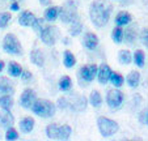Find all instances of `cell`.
<instances>
[{
    "label": "cell",
    "mask_w": 148,
    "mask_h": 141,
    "mask_svg": "<svg viewBox=\"0 0 148 141\" xmlns=\"http://www.w3.org/2000/svg\"><path fill=\"white\" fill-rule=\"evenodd\" d=\"M36 18L37 17L30 11H24L18 16V24L21 26H24V28H29V26H33Z\"/></svg>",
    "instance_id": "cell-13"
},
{
    "label": "cell",
    "mask_w": 148,
    "mask_h": 141,
    "mask_svg": "<svg viewBox=\"0 0 148 141\" xmlns=\"http://www.w3.org/2000/svg\"><path fill=\"white\" fill-rule=\"evenodd\" d=\"M39 38L47 46H53L60 38V30L56 26H43L39 31Z\"/></svg>",
    "instance_id": "cell-6"
},
{
    "label": "cell",
    "mask_w": 148,
    "mask_h": 141,
    "mask_svg": "<svg viewBox=\"0 0 148 141\" xmlns=\"http://www.w3.org/2000/svg\"><path fill=\"white\" fill-rule=\"evenodd\" d=\"M113 7L103 0H96L89 7V18L96 28H102L109 22Z\"/></svg>",
    "instance_id": "cell-1"
},
{
    "label": "cell",
    "mask_w": 148,
    "mask_h": 141,
    "mask_svg": "<svg viewBox=\"0 0 148 141\" xmlns=\"http://www.w3.org/2000/svg\"><path fill=\"white\" fill-rule=\"evenodd\" d=\"M11 20H12V14L9 12H3L0 14V29H5L9 25Z\"/></svg>",
    "instance_id": "cell-33"
},
{
    "label": "cell",
    "mask_w": 148,
    "mask_h": 141,
    "mask_svg": "<svg viewBox=\"0 0 148 141\" xmlns=\"http://www.w3.org/2000/svg\"><path fill=\"white\" fill-rule=\"evenodd\" d=\"M14 116L12 115L11 110H1L0 111V127L7 129L9 127H13Z\"/></svg>",
    "instance_id": "cell-11"
},
{
    "label": "cell",
    "mask_w": 148,
    "mask_h": 141,
    "mask_svg": "<svg viewBox=\"0 0 148 141\" xmlns=\"http://www.w3.org/2000/svg\"><path fill=\"white\" fill-rule=\"evenodd\" d=\"M59 127L58 124H50L46 128V136H47L50 140H58V135H59Z\"/></svg>",
    "instance_id": "cell-26"
},
{
    "label": "cell",
    "mask_w": 148,
    "mask_h": 141,
    "mask_svg": "<svg viewBox=\"0 0 148 141\" xmlns=\"http://www.w3.org/2000/svg\"><path fill=\"white\" fill-rule=\"evenodd\" d=\"M58 85H59V89H60L62 91H67V90H70L71 89L72 82H71V78L68 77V76H63V77L59 80Z\"/></svg>",
    "instance_id": "cell-31"
},
{
    "label": "cell",
    "mask_w": 148,
    "mask_h": 141,
    "mask_svg": "<svg viewBox=\"0 0 148 141\" xmlns=\"http://www.w3.org/2000/svg\"><path fill=\"white\" fill-rule=\"evenodd\" d=\"M123 93L118 89H112V90L108 91L106 95V103L110 108H119L123 103Z\"/></svg>",
    "instance_id": "cell-7"
},
{
    "label": "cell",
    "mask_w": 148,
    "mask_h": 141,
    "mask_svg": "<svg viewBox=\"0 0 148 141\" xmlns=\"http://www.w3.org/2000/svg\"><path fill=\"white\" fill-rule=\"evenodd\" d=\"M118 60H119L121 64H130L132 61V56H131V52L129 50H121L119 54H118Z\"/></svg>",
    "instance_id": "cell-27"
},
{
    "label": "cell",
    "mask_w": 148,
    "mask_h": 141,
    "mask_svg": "<svg viewBox=\"0 0 148 141\" xmlns=\"http://www.w3.org/2000/svg\"><path fill=\"white\" fill-rule=\"evenodd\" d=\"M14 93V85L8 77H0V95L1 94H11Z\"/></svg>",
    "instance_id": "cell-14"
},
{
    "label": "cell",
    "mask_w": 148,
    "mask_h": 141,
    "mask_svg": "<svg viewBox=\"0 0 148 141\" xmlns=\"http://www.w3.org/2000/svg\"><path fill=\"white\" fill-rule=\"evenodd\" d=\"M30 60L37 67H43L45 65V55L39 48H33L30 52Z\"/></svg>",
    "instance_id": "cell-16"
},
{
    "label": "cell",
    "mask_w": 148,
    "mask_h": 141,
    "mask_svg": "<svg viewBox=\"0 0 148 141\" xmlns=\"http://www.w3.org/2000/svg\"><path fill=\"white\" fill-rule=\"evenodd\" d=\"M70 106H71V108L75 111H83V110H85V107H87V99L84 97H77V101L70 103Z\"/></svg>",
    "instance_id": "cell-29"
},
{
    "label": "cell",
    "mask_w": 148,
    "mask_h": 141,
    "mask_svg": "<svg viewBox=\"0 0 148 141\" xmlns=\"http://www.w3.org/2000/svg\"><path fill=\"white\" fill-rule=\"evenodd\" d=\"M109 81L115 86V88H121L125 81V78L119 75V73H115V72H112L110 73V77H109Z\"/></svg>",
    "instance_id": "cell-30"
},
{
    "label": "cell",
    "mask_w": 148,
    "mask_h": 141,
    "mask_svg": "<svg viewBox=\"0 0 148 141\" xmlns=\"http://www.w3.org/2000/svg\"><path fill=\"white\" fill-rule=\"evenodd\" d=\"M13 1H17V3H21V1H24V0H13Z\"/></svg>",
    "instance_id": "cell-45"
},
{
    "label": "cell",
    "mask_w": 148,
    "mask_h": 141,
    "mask_svg": "<svg viewBox=\"0 0 148 141\" xmlns=\"http://www.w3.org/2000/svg\"><path fill=\"white\" fill-rule=\"evenodd\" d=\"M140 39H142V43L148 48V29H143L142 30V33H140Z\"/></svg>",
    "instance_id": "cell-38"
},
{
    "label": "cell",
    "mask_w": 148,
    "mask_h": 141,
    "mask_svg": "<svg viewBox=\"0 0 148 141\" xmlns=\"http://www.w3.org/2000/svg\"><path fill=\"white\" fill-rule=\"evenodd\" d=\"M112 73V69L108 64H101L97 69V80L101 85H106L109 82V77Z\"/></svg>",
    "instance_id": "cell-10"
},
{
    "label": "cell",
    "mask_w": 148,
    "mask_h": 141,
    "mask_svg": "<svg viewBox=\"0 0 148 141\" xmlns=\"http://www.w3.org/2000/svg\"><path fill=\"white\" fill-rule=\"evenodd\" d=\"M20 77L23 78L24 81H28V80H30V78H32V73L29 72V71H23V72H21V75H20Z\"/></svg>",
    "instance_id": "cell-39"
},
{
    "label": "cell",
    "mask_w": 148,
    "mask_h": 141,
    "mask_svg": "<svg viewBox=\"0 0 148 141\" xmlns=\"http://www.w3.org/2000/svg\"><path fill=\"white\" fill-rule=\"evenodd\" d=\"M89 103L93 106V107H100L101 103H102V97H101L100 91L93 90L89 95Z\"/></svg>",
    "instance_id": "cell-28"
},
{
    "label": "cell",
    "mask_w": 148,
    "mask_h": 141,
    "mask_svg": "<svg viewBox=\"0 0 148 141\" xmlns=\"http://www.w3.org/2000/svg\"><path fill=\"white\" fill-rule=\"evenodd\" d=\"M42 5H50V0H39Z\"/></svg>",
    "instance_id": "cell-41"
},
{
    "label": "cell",
    "mask_w": 148,
    "mask_h": 141,
    "mask_svg": "<svg viewBox=\"0 0 148 141\" xmlns=\"http://www.w3.org/2000/svg\"><path fill=\"white\" fill-rule=\"evenodd\" d=\"M63 42H64V44H70V43H68V42H70V41H68V38H64V39H63Z\"/></svg>",
    "instance_id": "cell-44"
},
{
    "label": "cell",
    "mask_w": 148,
    "mask_h": 141,
    "mask_svg": "<svg viewBox=\"0 0 148 141\" xmlns=\"http://www.w3.org/2000/svg\"><path fill=\"white\" fill-rule=\"evenodd\" d=\"M131 22V14L129 13V12H119V13L117 14V17H115V24H117V26H127Z\"/></svg>",
    "instance_id": "cell-17"
},
{
    "label": "cell",
    "mask_w": 148,
    "mask_h": 141,
    "mask_svg": "<svg viewBox=\"0 0 148 141\" xmlns=\"http://www.w3.org/2000/svg\"><path fill=\"white\" fill-rule=\"evenodd\" d=\"M9 9H11L12 12H17L20 9V5H18V3L17 1H13V3L11 4V7H9Z\"/></svg>",
    "instance_id": "cell-40"
},
{
    "label": "cell",
    "mask_w": 148,
    "mask_h": 141,
    "mask_svg": "<svg viewBox=\"0 0 148 141\" xmlns=\"http://www.w3.org/2000/svg\"><path fill=\"white\" fill-rule=\"evenodd\" d=\"M71 133H72V128L70 127L68 124H64V125H60L59 127V135H58V140H68L71 136Z\"/></svg>",
    "instance_id": "cell-25"
},
{
    "label": "cell",
    "mask_w": 148,
    "mask_h": 141,
    "mask_svg": "<svg viewBox=\"0 0 148 141\" xmlns=\"http://www.w3.org/2000/svg\"><path fill=\"white\" fill-rule=\"evenodd\" d=\"M81 30H83V24H81L80 18H79V16H77L72 22H70V29H68V31H70V35L77 37L79 34L81 33Z\"/></svg>",
    "instance_id": "cell-18"
},
{
    "label": "cell",
    "mask_w": 148,
    "mask_h": 141,
    "mask_svg": "<svg viewBox=\"0 0 148 141\" xmlns=\"http://www.w3.org/2000/svg\"><path fill=\"white\" fill-rule=\"evenodd\" d=\"M68 106H70V102H68V99L66 97H62L58 99V107L60 110H66V108H68Z\"/></svg>",
    "instance_id": "cell-37"
},
{
    "label": "cell",
    "mask_w": 148,
    "mask_h": 141,
    "mask_svg": "<svg viewBox=\"0 0 148 141\" xmlns=\"http://www.w3.org/2000/svg\"><path fill=\"white\" fill-rule=\"evenodd\" d=\"M59 17H60V21L66 24L72 22L77 17V4L73 0H68L64 5L59 8Z\"/></svg>",
    "instance_id": "cell-5"
},
{
    "label": "cell",
    "mask_w": 148,
    "mask_h": 141,
    "mask_svg": "<svg viewBox=\"0 0 148 141\" xmlns=\"http://www.w3.org/2000/svg\"><path fill=\"white\" fill-rule=\"evenodd\" d=\"M37 99V94H36V91L33 90V89H30V88H28V89H25V90L23 91V94H21V97H20V106L23 108H30V106L34 103V101Z\"/></svg>",
    "instance_id": "cell-8"
},
{
    "label": "cell",
    "mask_w": 148,
    "mask_h": 141,
    "mask_svg": "<svg viewBox=\"0 0 148 141\" xmlns=\"http://www.w3.org/2000/svg\"><path fill=\"white\" fill-rule=\"evenodd\" d=\"M3 50L9 55H21L23 46L14 34H7L3 39Z\"/></svg>",
    "instance_id": "cell-4"
},
{
    "label": "cell",
    "mask_w": 148,
    "mask_h": 141,
    "mask_svg": "<svg viewBox=\"0 0 148 141\" xmlns=\"http://www.w3.org/2000/svg\"><path fill=\"white\" fill-rule=\"evenodd\" d=\"M5 140L8 141H14V140H18V133L14 128L9 127L7 128V132H5Z\"/></svg>",
    "instance_id": "cell-35"
},
{
    "label": "cell",
    "mask_w": 148,
    "mask_h": 141,
    "mask_svg": "<svg viewBox=\"0 0 148 141\" xmlns=\"http://www.w3.org/2000/svg\"><path fill=\"white\" fill-rule=\"evenodd\" d=\"M59 17V7H49L45 11V20L49 22L55 21Z\"/></svg>",
    "instance_id": "cell-22"
},
{
    "label": "cell",
    "mask_w": 148,
    "mask_h": 141,
    "mask_svg": "<svg viewBox=\"0 0 148 141\" xmlns=\"http://www.w3.org/2000/svg\"><path fill=\"white\" fill-rule=\"evenodd\" d=\"M34 124H36V122H34L33 118L25 116V118H23V119L20 120L18 127H20V131L23 133H30L34 128Z\"/></svg>",
    "instance_id": "cell-15"
},
{
    "label": "cell",
    "mask_w": 148,
    "mask_h": 141,
    "mask_svg": "<svg viewBox=\"0 0 148 141\" xmlns=\"http://www.w3.org/2000/svg\"><path fill=\"white\" fill-rule=\"evenodd\" d=\"M43 24H45V18H36V21H34V24H33L32 28H33L37 33H39L41 29L43 28Z\"/></svg>",
    "instance_id": "cell-36"
},
{
    "label": "cell",
    "mask_w": 148,
    "mask_h": 141,
    "mask_svg": "<svg viewBox=\"0 0 148 141\" xmlns=\"http://www.w3.org/2000/svg\"><path fill=\"white\" fill-rule=\"evenodd\" d=\"M97 69H98V67L96 65V64L84 65L79 69V76H80V78H83L85 82H90V81H93V78L97 76Z\"/></svg>",
    "instance_id": "cell-9"
},
{
    "label": "cell",
    "mask_w": 148,
    "mask_h": 141,
    "mask_svg": "<svg viewBox=\"0 0 148 141\" xmlns=\"http://www.w3.org/2000/svg\"><path fill=\"white\" fill-rule=\"evenodd\" d=\"M21 72H23V68H21V65H20L18 63H16V61H9V64H8V75L9 76H12V77H20Z\"/></svg>",
    "instance_id": "cell-23"
},
{
    "label": "cell",
    "mask_w": 148,
    "mask_h": 141,
    "mask_svg": "<svg viewBox=\"0 0 148 141\" xmlns=\"http://www.w3.org/2000/svg\"><path fill=\"white\" fill-rule=\"evenodd\" d=\"M98 43H100L98 37L93 33H87L83 38V46L85 47V48H88V50H90V51L96 50L97 46H98Z\"/></svg>",
    "instance_id": "cell-12"
},
{
    "label": "cell",
    "mask_w": 148,
    "mask_h": 141,
    "mask_svg": "<svg viewBox=\"0 0 148 141\" xmlns=\"http://www.w3.org/2000/svg\"><path fill=\"white\" fill-rule=\"evenodd\" d=\"M115 1H121V3H123V1H126V0H115Z\"/></svg>",
    "instance_id": "cell-46"
},
{
    "label": "cell",
    "mask_w": 148,
    "mask_h": 141,
    "mask_svg": "<svg viewBox=\"0 0 148 141\" xmlns=\"http://www.w3.org/2000/svg\"><path fill=\"white\" fill-rule=\"evenodd\" d=\"M144 59H145V56L142 50H136L134 52V61L139 68H142V67L144 65Z\"/></svg>",
    "instance_id": "cell-34"
},
{
    "label": "cell",
    "mask_w": 148,
    "mask_h": 141,
    "mask_svg": "<svg viewBox=\"0 0 148 141\" xmlns=\"http://www.w3.org/2000/svg\"><path fill=\"white\" fill-rule=\"evenodd\" d=\"M123 39L127 42V44H132L136 41V26H130L123 31Z\"/></svg>",
    "instance_id": "cell-19"
},
{
    "label": "cell",
    "mask_w": 148,
    "mask_h": 141,
    "mask_svg": "<svg viewBox=\"0 0 148 141\" xmlns=\"http://www.w3.org/2000/svg\"><path fill=\"white\" fill-rule=\"evenodd\" d=\"M112 39L115 42V43H122V41H123V30H122V28L121 26H117L115 29H113V31H112Z\"/></svg>",
    "instance_id": "cell-32"
},
{
    "label": "cell",
    "mask_w": 148,
    "mask_h": 141,
    "mask_svg": "<svg viewBox=\"0 0 148 141\" xmlns=\"http://www.w3.org/2000/svg\"><path fill=\"white\" fill-rule=\"evenodd\" d=\"M126 82L130 88H136L140 82V73L136 72V71H131L129 73V76L126 77Z\"/></svg>",
    "instance_id": "cell-21"
},
{
    "label": "cell",
    "mask_w": 148,
    "mask_h": 141,
    "mask_svg": "<svg viewBox=\"0 0 148 141\" xmlns=\"http://www.w3.org/2000/svg\"><path fill=\"white\" fill-rule=\"evenodd\" d=\"M97 127L101 136L103 137H110V136L115 135L119 129V125L117 122L109 119V118H105V116H100L97 119Z\"/></svg>",
    "instance_id": "cell-3"
},
{
    "label": "cell",
    "mask_w": 148,
    "mask_h": 141,
    "mask_svg": "<svg viewBox=\"0 0 148 141\" xmlns=\"http://www.w3.org/2000/svg\"><path fill=\"white\" fill-rule=\"evenodd\" d=\"M63 63H64L66 68H72V67H75V64H76L75 55L68 50L64 51V52H63Z\"/></svg>",
    "instance_id": "cell-24"
},
{
    "label": "cell",
    "mask_w": 148,
    "mask_h": 141,
    "mask_svg": "<svg viewBox=\"0 0 148 141\" xmlns=\"http://www.w3.org/2000/svg\"><path fill=\"white\" fill-rule=\"evenodd\" d=\"M30 110L37 116H41V118L46 119V118H51V116L55 115L56 106L47 99H36L33 105L30 106Z\"/></svg>",
    "instance_id": "cell-2"
},
{
    "label": "cell",
    "mask_w": 148,
    "mask_h": 141,
    "mask_svg": "<svg viewBox=\"0 0 148 141\" xmlns=\"http://www.w3.org/2000/svg\"><path fill=\"white\" fill-rule=\"evenodd\" d=\"M4 69V61L3 60H0V73H1V71Z\"/></svg>",
    "instance_id": "cell-42"
},
{
    "label": "cell",
    "mask_w": 148,
    "mask_h": 141,
    "mask_svg": "<svg viewBox=\"0 0 148 141\" xmlns=\"http://www.w3.org/2000/svg\"><path fill=\"white\" fill-rule=\"evenodd\" d=\"M13 97L11 94H1L0 95V107L3 110H11L13 107Z\"/></svg>",
    "instance_id": "cell-20"
},
{
    "label": "cell",
    "mask_w": 148,
    "mask_h": 141,
    "mask_svg": "<svg viewBox=\"0 0 148 141\" xmlns=\"http://www.w3.org/2000/svg\"><path fill=\"white\" fill-rule=\"evenodd\" d=\"M144 115H145V119H144V123H145V124H147V125H148V111H147V112H145V114H144Z\"/></svg>",
    "instance_id": "cell-43"
}]
</instances>
